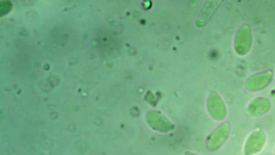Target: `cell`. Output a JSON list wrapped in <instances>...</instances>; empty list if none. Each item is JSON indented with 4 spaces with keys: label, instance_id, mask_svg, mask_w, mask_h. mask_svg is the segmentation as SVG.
<instances>
[{
    "label": "cell",
    "instance_id": "obj_1",
    "mask_svg": "<svg viewBox=\"0 0 275 155\" xmlns=\"http://www.w3.org/2000/svg\"><path fill=\"white\" fill-rule=\"evenodd\" d=\"M264 140H265V137L263 133L253 134L247 142L246 151L248 153L259 151L263 145Z\"/></svg>",
    "mask_w": 275,
    "mask_h": 155
}]
</instances>
